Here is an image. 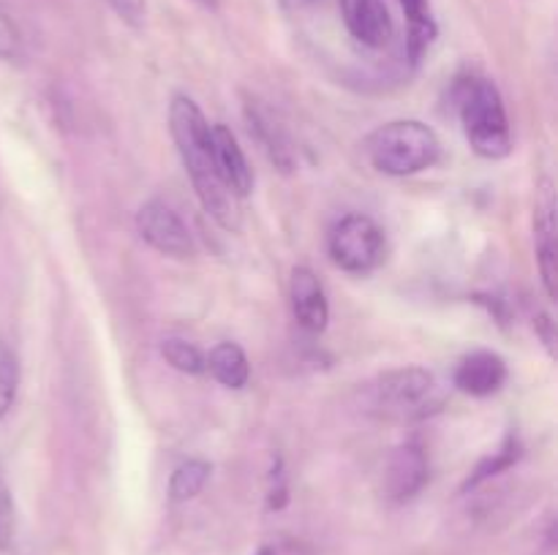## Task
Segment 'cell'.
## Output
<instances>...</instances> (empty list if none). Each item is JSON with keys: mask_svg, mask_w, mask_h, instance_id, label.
<instances>
[{"mask_svg": "<svg viewBox=\"0 0 558 555\" xmlns=\"http://www.w3.org/2000/svg\"><path fill=\"white\" fill-rule=\"evenodd\" d=\"M169 131H172L174 147L180 152L185 172L194 183L202 207L216 223L229 232L240 229L238 196L218 180L216 163H213L210 147V123L199 103L189 96H174L169 103Z\"/></svg>", "mask_w": 558, "mask_h": 555, "instance_id": "cell-1", "label": "cell"}, {"mask_svg": "<svg viewBox=\"0 0 558 555\" xmlns=\"http://www.w3.org/2000/svg\"><path fill=\"white\" fill-rule=\"evenodd\" d=\"M365 156L379 174L412 177L439 161L441 141L420 120H392L365 139Z\"/></svg>", "mask_w": 558, "mask_h": 555, "instance_id": "cell-2", "label": "cell"}, {"mask_svg": "<svg viewBox=\"0 0 558 555\" xmlns=\"http://www.w3.org/2000/svg\"><path fill=\"white\" fill-rule=\"evenodd\" d=\"M458 92H461V123L469 147L490 161L510 156L512 131L499 87L490 79H466Z\"/></svg>", "mask_w": 558, "mask_h": 555, "instance_id": "cell-3", "label": "cell"}, {"mask_svg": "<svg viewBox=\"0 0 558 555\" xmlns=\"http://www.w3.org/2000/svg\"><path fill=\"white\" fill-rule=\"evenodd\" d=\"M371 406L392 422H420L445 406L439 379L425 368H398L379 375L371 390Z\"/></svg>", "mask_w": 558, "mask_h": 555, "instance_id": "cell-4", "label": "cell"}, {"mask_svg": "<svg viewBox=\"0 0 558 555\" xmlns=\"http://www.w3.org/2000/svg\"><path fill=\"white\" fill-rule=\"evenodd\" d=\"M327 250H330L332 264L341 267L343 272L368 275L385 261V229L374 218L363 215V212H352V215L341 218L332 226L330 237H327Z\"/></svg>", "mask_w": 558, "mask_h": 555, "instance_id": "cell-5", "label": "cell"}, {"mask_svg": "<svg viewBox=\"0 0 558 555\" xmlns=\"http://www.w3.org/2000/svg\"><path fill=\"white\" fill-rule=\"evenodd\" d=\"M136 232L153 250L172 259H191L196 254L194 237L183 218L161 199H150L136 212Z\"/></svg>", "mask_w": 558, "mask_h": 555, "instance_id": "cell-6", "label": "cell"}, {"mask_svg": "<svg viewBox=\"0 0 558 555\" xmlns=\"http://www.w3.org/2000/svg\"><path fill=\"white\" fill-rule=\"evenodd\" d=\"M430 466L428 455L417 441H407L390 455L385 468V495L392 504H407L417 498L428 484Z\"/></svg>", "mask_w": 558, "mask_h": 555, "instance_id": "cell-7", "label": "cell"}, {"mask_svg": "<svg viewBox=\"0 0 558 555\" xmlns=\"http://www.w3.org/2000/svg\"><path fill=\"white\" fill-rule=\"evenodd\" d=\"M341 20L349 36L368 49H385L396 38V20L385 0H341Z\"/></svg>", "mask_w": 558, "mask_h": 555, "instance_id": "cell-8", "label": "cell"}, {"mask_svg": "<svg viewBox=\"0 0 558 555\" xmlns=\"http://www.w3.org/2000/svg\"><path fill=\"white\" fill-rule=\"evenodd\" d=\"M534 248H537V267L543 275L545 294L556 299L558 278V250H556V199L548 180L539 183L537 207H534Z\"/></svg>", "mask_w": 558, "mask_h": 555, "instance_id": "cell-9", "label": "cell"}, {"mask_svg": "<svg viewBox=\"0 0 558 555\" xmlns=\"http://www.w3.org/2000/svg\"><path fill=\"white\" fill-rule=\"evenodd\" d=\"M210 147H213V163H216V174L234 196H248L254 190V169H251L248 158H245L243 147H240L238 136L232 128L223 123L210 125Z\"/></svg>", "mask_w": 558, "mask_h": 555, "instance_id": "cell-10", "label": "cell"}, {"mask_svg": "<svg viewBox=\"0 0 558 555\" xmlns=\"http://www.w3.org/2000/svg\"><path fill=\"white\" fill-rule=\"evenodd\" d=\"M289 299L298 324L308 332H325L330 321V303L322 281L308 267H294L292 283H289Z\"/></svg>", "mask_w": 558, "mask_h": 555, "instance_id": "cell-11", "label": "cell"}, {"mask_svg": "<svg viewBox=\"0 0 558 555\" xmlns=\"http://www.w3.org/2000/svg\"><path fill=\"white\" fill-rule=\"evenodd\" d=\"M507 362L496 351H480L466 354V357L458 362L456 375H452V384L463 392V395L472 397H490L507 384Z\"/></svg>", "mask_w": 558, "mask_h": 555, "instance_id": "cell-12", "label": "cell"}, {"mask_svg": "<svg viewBox=\"0 0 558 555\" xmlns=\"http://www.w3.org/2000/svg\"><path fill=\"white\" fill-rule=\"evenodd\" d=\"M398 3L407 16V58L409 63L417 65L425 58V52L434 47L439 25H436L430 0H398Z\"/></svg>", "mask_w": 558, "mask_h": 555, "instance_id": "cell-13", "label": "cell"}, {"mask_svg": "<svg viewBox=\"0 0 558 555\" xmlns=\"http://www.w3.org/2000/svg\"><path fill=\"white\" fill-rule=\"evenodd\" d=\"M205 370L227 390H243L251 379V365L243 348L232 341H223L205 357Z\"/></svg>", "mask_w": 558, "mask_h": 555, "instance_id": "cell-14", "label": "cell"}, {"mask_svg": "<svg viewBox=\"0 0 558 555\" xmlns=\"http://www.w3.org/2000/svg\"><path fill=\"white\" fill-rule=\"evenodd\" d=\"M210 473L213 466L207 460H183L172 471V479H169V498L174 504H185V501L196 498L205 490Z\"/></svg>", "mask_w": 558, "mask_h": 555, "instance_id": "cell-15", "label": "cell"}, {"mask_svg": "<svg viewBox=\"0 0 558 555\" xmlns=\"http://www.w3.org/2000/svg\"><path fill=\"white\" fill-rule=\"evenodd\" d=\"M161 354L174 370H180V373H205V354H202L194 343L183 341V337H167V341L161 343Z\"/></svg>", "mask_w": 558, "mask_h": 555, "instance_id": "cell-16", "label": "cell"}, {"mask_svg": "<svg viewBox=\"0 0 558 555\" xmlns=\"http://www.w3.org/2000/svg\"><path fill=\"white\" fill-rule=\"evenodd\" d=\"M518 457H521V444H518L515 435H510V439L505 441V446H501V449L496 452L494 457H488V460H485V462H480L477 471H474L472 477L466 479V484H463V490L477 488V484H483L485 479L496 477V473H501V471H505V468H510L512 462L518 460Z\"/></svg>", "mask_w": 558, "mask_h": 555, "instance_id": "cell-17", "label": "cell"}, {"mask_svg": "<svg viewBox=\"0 0 558 555\" xmlns=\"http://www.w3.org/2000/svg\"><path fill=\"white\" fill-rule=\"evenodd\" d=\"M16 386H20V365H16L14 351L0 343V419L14 406Z\"/></svg>", "mask_w": 558, "mask_h": 555, "instance_id": "cell-18", "label": "cell"}, {"mask_svg": "<svg viewBox=\"0 0 558 555\" xmlns=\"http://www.w3.org/2000/svg\"><path fill=\"white\" fill-rule=\"evenodd\" d=\"M22 49H25V38H22L20 22L11 14L9 5L0 3V60L22 58Z\"/></svg>", "mask_w": 558, "mask_h": 555, "instance_id": "cell-19", "label": "cell"}, {"mask_svg": "<svg viewBox=\"0 0 558 555\" xmlns=\"http://www.w3.org/2000/svg\"><path fill=\"white\" fill-rule=\"evenodd\" d=\"M16 539V509L14 495L5 479L0 477V553H9Z\"/></svg>", "mask_w": 558, "mask_h": 555, "instance_id": "cell-20", "label": "cell"}, {"mask_svg": "<svg viewBox=\"0 0 558 555\" xmlns=\"http://www.w3.org/2000/svg\"><path fill=\"white\" fill-rule=\"evenodd\" d=\"M107 3L118 14V20L134 30H142L147 25V0H107Z\"/></svg>", "mask_w": 558, "mask_h": 555, "instance_id": "cell-21", "label": "cell"}, {"mask_svg": "<svg viewBox=\"0 0 558 555\" xmlns=\"http://www.w3.org/2000/svg\"><path fill=\"white\" fill-rule=\"evenodd\" d=\"M534 326H537V332H543L545 346H548V351L554 354V321H550L548 316H539V321Z\"/></svg>", "mask_w": 558, "mask_h": 555, "instance_id": "cell-22", "label": "cell"}, {"mask_svg": "<svg viewBox=\"0 0 558 555\" xmlns=\"http://www.w3.org/2000/svg\"><path fill=\"white\" fill-rule=\"evenodd\" d=\"M278 3H281L287 11H303L308 9V5H314L316 0H278Z\"/></svg>", "mask_w": 558, "mask_h": 555, "instance_id": "cell-23", "label": "cell"}, {"mask_svg": "<svg viewBox=\"0 0 558 555\" xmlns=\"http://www.w3.org/2000/svg\"><path fill=\"white\" fill-rule=\"evenodd\" d=\"M194 3H199L202 9H210V11H216L218 5H221V0H194Z\"/></svg>", "mask_w": 558, "mask_h": 555, "instance_id": "cell-24", "label": "cell"}, {"mask_svg": "<svg viewBox=\"0 0 558 555\" xmlns=\"http://www.w3.org/2000/svg\"><path fill=\"white\" fill-rule=\"evenodd\" d=\"M256 555H276V550H270V547H262L259 553H256Z\"/></svg>", "mask_w": 558, "mask_h": 555, "instance_id": "cell-25", "label": "cell"}]
</instances>
